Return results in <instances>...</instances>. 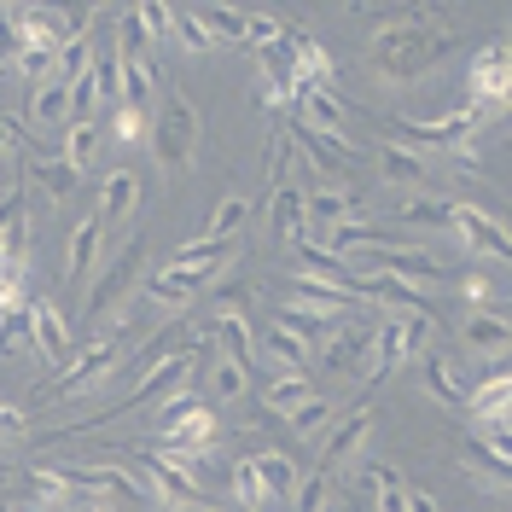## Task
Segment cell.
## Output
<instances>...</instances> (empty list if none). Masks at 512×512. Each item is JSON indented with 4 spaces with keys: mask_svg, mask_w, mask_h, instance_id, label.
Listing matches in <instances>:
<instances>
[{
    "mask_svg": "<svg viewBox=\"0 0 512 512\" xmlns=\"http://www.w3.org/2000/svg\"><path fill=\"white\" fill-rule=\"evenodd\" d=\"M448 47H454V35L431 12H390V18H379V30H373L367 64H373V76L408 88V82H419L431 64L443 59Z\"/></svg>",
    "mask_w": 512,
    "mask_h": 512,
    "instance_id": "obj_1",
    "label": "cell"
},
{
    "mask_svg": "<svg viewBox=\"0 0 512 512\" xmlns=\"http://www.w3.org/2000/svg\"><path fill=\"white\" fill-rule=\"evenodd\" d=\"M128 320H134V309H128L117 326H105L99 338H88V350H76L70 361H64V379L53 384V390H41V402H70V396H88V390H111V384L123 379V361H128Z\"/></svg>",
    "mask_w": 512,
    "mask_h": 512,
    "instance_id": "obj_2",
    "label": "cell"
},
{
    "mask_svg": "<svg viewBox=\"0 0 512 512\" xmlns=\"http://www.w3.org/2000/svg\"><path fill=\"white\" fill-rule=\"evenodd\" d=\"M140 274H146V239H134L117 262H105L94 297H82V332H88V338L105 332V326H117V320L134 309V286H140Z\"/></svg>",
    "mask_w": 512,
    "mask_h": 512,
    "instance_id": "obj_3",
    "label": "cell"
},
{
    "mask_svg": "<svg viewBox=\"0 0 512 512\" xmlns=\"http://www.w3.org/2000/svg\"><path fill=\"white\" fill-rule=\"evenodd\" d=\"M344 268H361V280H396V286H419V291H437L448 286V268L443 256L431 251V245H379V251H355Z\"/></svg>",
    "mask_w": 512,
    "mask_h": 512,
    "instance_id": "obj_4",
    "label": "cell"
},
{
    "mask_svg": "<svg viewBox=\"0 0 512 512\" xmlns=\"http://www.w3.org/2000/svg\"><path fill=\"white\" fill-rule=\"evenodd\" d=\"M437 332V315H384L373 320V332H367V355H361V379H390L402 361H414L419 344Z\"/></svg>",
    "mask_w": 512,
    "mask_h": 512,
    "instance_id": "obj_5",
    "label": "cell"
},
{
    "mask_svg": "<svg viewBox=\"0 0 512 512\" xmlns=\"http://www.w3.org/2000/svg\"><path fill=\"white\" fill-rule=\"evenodd\" d=\"M146 140H152V158H158L163 181H175L192 163V152H198V105L181 88H169L158 105V117H152V128H146Z\"/></svg>",
    "mask_w": 512,
    "mask_h": 512,
    "instance_id": "obj_6",
    "label": "cell"
},
{
    "mask_svg": "<svg viewBox=\"0 0 512 512\" xmlns=\"http://www.w3.org/2000/svg\"><path fill=\"white\" fill-rule=\"evenodd\" d=\"M483 123L478 105H454V111H443V117H425V123H396V140H408V152H419V146H460V140H472Z\"/></svg>",
    "mask_w": 512,
    "mask_h": 512,
    "instance_id": "obj_7",
    "label": "cell"
},
{
    "mask_svg": "<svg viewBox=\"0 0 512 512\" xmlns=\"http://www.w3.org/2000/svg\"><path fill=\"white\" fill-rule=\"evenodd\" d=\"M134 489H140V495H152L163 512H204V507H210V495H198L187 478H175L152 448L140 454V478H134Z\"/></svg>",
    "mask_w": 512,
    "mask_h": 512,
    "instance_id": "obj_8",
    "label": "cell"
},
{
    "mask_svg": "<svg viewBox=\"0 0 512 512\" xmlns=\"http://www.w3.org/2000/svg\"><path fill=\"white\" fill-rule=\"evenodd\" d=\"M204 332H210V344H216L227 361H239L245 373L256 367V338H251V320H245V297H233V291H227Z\"/></svg>",
    "mask_w": 512,
    "mask_h": 512,
    "instance_id": "obj_9",
    "label": "cell"
},
{
    "mask_svg": "<svg viewBox=\"0 0 512 512\" xmlns=\"http://www.w3.org/2000/svg\"><path fill=\"white\" fill-rule=\"evenodd\" d=\"M466 88H472V99L483 105H501V99L512 94V41L501 35V41H489L478 59H472V70H466Z\"/></svg>",
    "mask_w": 512,
    "mask_h": 512,
    "instance_id": "obj_10",
    "label": "cell"
},
{
    "mask_svg": "<svg viewBox=\"0 0 512 512\" xmlns=\"http://www.w3.org/2000/svg\"><path fill=\"white\" fill-rule=\"evenodd\" d=\"M454 233L466 239V251H472V256H489V262H512L507 227L495 222L483 204H454Z\"/></svg>",
    "mask_w": 512,
    "mask_h": 512,
    "instance_id": "obj_11",
    "label": "cell"
},
{
    "mask_svg": "<svg viewBox=\"0 0 512 512\" xmlns=\"http://www.w3.org/2000/svg\"><path fill=\"white\" fill-rule=\"evenodd\" d=\"M373 425H379V419H373V408H350V414L332 419V431L320 437V466H315L320 478H332V472L350 460L355 448L367 443V431H373Z\"/></svg>",
    "mask_w": 512,
    "mask_h": 512,
    "instance_id": "obj_12",
    "label": "cell"
},
{
    "mask_svg": "<svg viewBox=\"0 0 512 512\" xmlns=\"http://www.w3.org/2000/svg\"><path fill=\"white\" fill-rule=\"evenodd\" d=\"M99 251H105V227L94 216H82L70 227V245H64V286H70V297L88 291V274L99 268Z\"/></svg>",
    "mask_w": 512,
    "mask_h": 512,
    "instance_id": "obj_13",
    "label": "cell"
},
{
    "mask_svg": "<svg viewBox=\"0 0 512 512\" xmlns=\"http://www.w3.org/2000/svg\"><path fill=\"white\" fill-rule=\"evenodd\" d=\"M256 70H262V99L268 105H297V64H291V30L274 41V47H262V53H251Z\"/></svg>",
    "mask_w": 512,
    "mask_h": 512,
    "instance_id": "obj_14",
    "label": "cell"
},
{
    "mask_svg": "<svg viewBox=\"0 0 512 512\" xmlns=\"http://www.w3.org/2000/svg\"><path fill=\"white\" fill-rule=\"evenodd\" d=\"M367 320H344V326H332L326 338H320V350H315V361L326 367V373H355L361 367V355H367Z\"/></svg>",
    "mask_w": 512,
    "mask_h": 512,
    "instance_id": "obj_15",
    "label": "cell"
},
{
    "mask_svg": "<svg viewBox=\"0 0 512 512\" xmlns=\"http://www.w3.org/2000/svg\"><path fill=\"white\" fill-rule=\"evenodd\" d=\"M140 175L134 169H111V175H99V198H94V222L99 227H117L134 216V204H140Z\"/></svg>",
    "mask_w": 512,
    "mask_h": 512,
    "instance_id": "obj_16",
    "label": "cell"
},
{
    "mask_svg": "<svg viewBox=\"0 0 512 512\" xmlns=\"http://www.w3.org/2000/svg\"><path fill=\"white\" fill-rule=\"evenodd\" d=\"M344 222H361V198L355 187H315L303 192V227H344Z\"/></svg>",
    "mask_w": 512,
    "mask_h": 512,
    "instance_id": "obj_17",
    "label": "cell"
},
{
    "mask_svg": "<svg viewBox=\"0 0 512 512\" xmlns=\"http://www.w3.org/2000/svg\"><path fill=\"white\" fill-rule=\"evenodd\" d=\"M30 350L47 355L53 367L70 361V320H64L59 303H30Z\"/></svg>",
    "mask_w": 512,
    "mask_h": 512,
    "instance_id": "obj_18",
    "label": "cell"
},
{
    "mask_svg": "<svg viewBox=\"0 0 512 512\" xmlns=\"http://www.w3.org/2000/svg\"><path fill=\"white\" fill-rule=\"evenodd\" d=\"M466 350L483 355V361H501V355L512 350V320L501 315V309H478V315H466Z\"/></svg>",
    "mask_w": 512,
    "mask_h": 512,
    "instance_id": "obj_19",
    "label": "cell"
},
{
    "mask_svg": "<svg viewBox=\"0 0 512 512\" xmlns=\"http://www.w3.org/2000/svg\"><path fill=\"white\" fill-rule=\"evenodd\" d=\"M198 286H210V274H181V268H169V262H163L158 274L146 280V303L175 315V309H187L192 297H198Z\"/></svg>",
    "mask_w": 512,
    "mask_h": 512,
    "instance_id": "obj_20",
    "label": "cell"
},
{
    "mask_svg": "<svg viewBox=\"0 0 512 512\" xmlns=\"http://www.w3.org/2000/svg\"><path fill=\"white\" fill-rule=\"evenodd\" d=\"M396 222L414 227V233H454V198H437V192H414L396 204Z\"/></svg>",
    "mask_w": 512,
    "mask_h": 512,
    "instance_id": "obj_21",
    "label": "cell"
},
{
    "mask_svg": "<svg viewBox=\"0 0 512 512\" xmlns=\"http://www.w3.org/2000/svg\"><path fill=\"white\" fill-rule=\"evenodd\" d=\"M251 472H256V483H262V495H268V507H274V501H286V495H297V483H303L297 460H291V454H280V448H262V454H251Z\"/></svg>",
    "mask_w": 512,
    "mask_h": 512,
    "instance_id": "obj_22",
    "label": "cell"
},
{
    "mask_svg": "<svg viewBox=\"0 0 512 512\" xmlns=\"http://www.w3.org/2000/svg\"><path fill=\"white\" fill-rule=\"evenodd\" d=\"M466 414L472 419H512V373L507 367L483 373V379L466 390Z\"/></svg>",
    "mask_w": 512,
    "mask_h": 512,
    "instance_id": "obj_23",
    "label": "cell"
},
{
    "mask_svg": "<svg viewBox=\"0 0 512 512\" xmlns=\"http://www.w3.org/2000/svg\"><path fill=\"white\" fill-rule=\"evenodd\" d=\"M361 489L373 495V512H402L408 507V483H402V472H396L390 460H367V466H361Z\"/></svg>",
    "mask_w": 512,
    "mask_h": 512,
    "instance_id": "obj_24",
    "label": "cell"
},
{
    "mask_svg": "<svg viewBox=\"0 0 512 512\" xmlns=\"http://www.w3.org/2000/svg\"><path fill=\"white\" fill-rule=\"evenodd\" d=\"M262 355H268L274 373H309V367H315V350H309L297 332H286V326H268V332H262Z\"/></svg>",
    "mask_w": 512,
    "mask_h": 512,
    "instance_id": "obj_25",
    "label": "cell"
},
{
    "mask_svg": "<svg viewBox=\"0 0 512 512\" xmlns=\"http://www.w3.org/2000/svg\"><path fill=\"white\" fill-rule=\"evenodd\" d=\"M24 169H30V181L47 192L53 204L76 198V187H82V175H76V169H70L64 158H41V152H30V158H24Z\"/></svg>",
    "mask_w": 512,
    "mask_h": 512,
    "instance_id": "obj_26",
    "label": "cell"
},
{
    "mask_svg": "<svg viewBox=\"0 0 512 512\" xmlns=\"http://www.w3.org/2000/svg\"><path fill=\"white\" fill-rule=\"evenodd\" d=\"M419 379H425V390H431L437 402H448V408H466V390H472V384L460 379V367H454L448 355H425V361H419Z\"/></svg>",
    "mask_w": 512,
    "mask_h": 512,
    "instance_id": "obj_27",
    "label": "cell"
},
{
    "mask_svg": "<svg viewBox=\"0 0 512 512\" xmlns=\"http://www.w3.org/2000/svg\"><path fill=\"white\" fill-rule=\"evenodd\" d=\"M30 123L35 128H59V123H70V88H64L59 76H47V82H35L30 88Z\"/></svg>",
    "mask_w": 512,
    "mask_h": 512,
    "instance_id": "obj_28",
    "label": "cell"
},
{
    "mask_svg": "<svg viewBox=\"0 0 512 512\" xmlns=\"http://www.w3.org/2000/svg\"><path fill=\"white\" fill-rule=\"evenodd\" d=\"M233 256V239H192V245H181V251L169 256V268H181V274H222V262Z\"/></svg>",
    "mask_w": 512,
    "mask_h": 512,
    "instance_id": "obj_29",
    "label": "cell"
},
{
    "mask_svg": "<svg viewBox=\"0 0 512 512\" xmlns=\"http://www.w3.org/2000/svg\"><path fill=\"white\" fill-rule=\"evenodd\" d=\"M117 82H123V105L146 111L158 94V59H117Z\"/></svg>",
    "mask_w": 512,
    "mask_h": 512,
    "instance_id": "obj_30",
    "label": "cell"
},
{
    "mask_svg": "<svg viewBox=\"0 0 512 512\" xmlns=\"http://www.w3.org/2000/svg\"><path fill=\"white\" fill-rule=\"evenodd\" d=\"M268 222H274V239H309V227H303V192L297 187H274V204H268Z\"/></svg>",
    "mask_w": 512,
    "mask_h": 512,
    "instance_id": "obj_31",
    "label": "cell"
},
{
    "mask_svg": "<svg viewBox=\"0 0 512 512\" xmlns=\"http://www.w3.org/2000/svg\"><path fill=\"white\" fill-rule=\"evenodd\" d=\"M379 175L384 187H425V158L408 146H379Z\"/></svg>",
    "mask_w": 512,
    "mask_h": 512,
    "instance_id": "obj_32",
    "label": "cell"
},
{
    "mask_svg": "<svg viewBox=\"0 0 512 512\" xmlns=\"http://www.w3.org/2000/svg\"><path fill=\"white\" fill-rule=\"evenodd\" d=\"M361 303H384L390 315H431V309L419 303V291L396 286V280H361Z\"/></svg>",
    "mask_w": 512,
    "mask_h": 512,
    "instance_id": "obj_33",
    "label": "cell"
},
{
    "mask_svg": "<svg viewBox=\"0 0 512 512\" xmlns=\"http://www.w3.org/2000/svg\"><path fill=\"white\" fill-rule=\"evenodd\" d=\"M332 402H326V396H309V402H303V408H291L286 414V425H291V437H297V443H320V437H326V431H332Z\"/></svg>",
    "mask_w": 512,
    "mask_h": 512,
    "instance_id": "obj_34",
    "label": "cell"
},
{
    "mask_svg": "<svg viewBox=\"0 0 512 512\" xmlns=\"http://www.w3.org/2000/svg\"><path fill=\"white\" fill-rule=\"evenodd\" d=\"M245 384H251V373H245L239 361H227V355H216V361L204 367V390H210V402H239Z\"/></svg>",
    "mask_w": 512,
    "mask_h": 512,
    "instance_id": "obj_35",
    "label": "cell"
},
{
    "mask_svg": "<svg viewBox=\"0 0 512 512\" xmlns=\"http://www.w3.org/2000/svg\"><path fill=\"white\" fill-rule=\"evenodd\" d=\"M99 158V128L94 123H64V163L76 169V175H88Z\"/></svg>",
    "mask_w": 512,
    "mask_h": 512,
    "instance_id": "obj_36",
    "label": "cell"
},
{
    "mask_svg": "<svg viewBox=\"0 0 512 512\" xmlns=\"http://www.w3.org/2000/svg\"><path fill=\"white\" fill-rule=\"evenodd\" d=\"M192 18H198V30L210 41H239L245 35V12L239 6H192Z\"/></svg>",
    "mask_w": 512,
    "mask_h": 512,
    "instance_id": "obj_37",
    "label": "cell"
},
{
    "mask_svg": "<svg viewBox=\"0 0 512 512\" xmlns=\"http://www.w3.org/2000/svg\"><path fill=\"white\" fill-rule=\"evenodd\" d=\"M309 396H315V390H309V379H303V373H280V379H268V390H262V402H268L280 419H286L291 408H303Z\"/></svg>",
    "mask_w": 512,
    "mask_h": 512,
    "instance_id": "obj_38",
    "label": "cell"
},
{
    "mask_svg": "<svg viewBox=\"0 0 512 512\" xmlns=\"http://www.w3.org/2000/svg\"><path fill=\"white\" fill-rule=\"evenodd\" d=\"M30 495H35V507H47V512H59V507L76 501V495H70V483L59 478V466H35V472H30Z\"/></svg>",
    "mask_w": 512,
    "mask_h": 512,
    "instance_id": "obj_39",
    "label": "cell"
},
{
    "mask_svg": "<svg viewBox=\"0 0 512 512\" xmlns=\"http://www.w3.org/2000/svg\"><path fill=\"white\" fill-rule=\"evenodd\" d=\"M227 489H233V507H239V512H268V495H262V483H256L251 460H233Z\"/></svg>",
    "mask_w": 512,
    "mask_h": 512,
    "instance_id": "obj_40",
    "label": "cell"
},
{
    "mask_svg": "<svg viewBox=\"0 0 512 512\" xmlns=\"http://www.w3.org/2000/svg\"><path fill=\"white\" fill-rule=\"evenodd\" d=\"M245 222H251V198L245 192H227L222 204H216V216H210V233L204 239H227V233H239Z\"/></svg>",
    "mask_w": 512,
    "mask_h": 512,
    "instance_id": "obj_41",
    "label": "cell"
},
{
    "mask_svg": "<svg viewBox=\"0 0 512 512\" xmlns=\"http://www.w3.org/2000/svg\"><path fill=\"white\" fill-rule=\"evenodd\" d=\"M158 47H152V35H146V24L134 18V12H123L117 18V59H152Z\"/></svg>",
    "mask_w": 512,
    "mask_h": 512,
    "instance_id": "obj_42",
    "label": "cell"
},
{
    "mask_svg": "<svg viewBox=\"0 0 512 512\" xmlns=\"http://www.w3.org/2000/svg\"><path fill=\"white\" fill-rule=\"evenodd\" d=\"M280 35H286V24H280L274 12H245V35H239V47L262 53V47H274Z\"/></svg>",
    "mask_w": 512,
    "mask_h": 512,
    "instance_id": "obj_43",
    "label": "cell"
},
{
    "mask_svg": "<svg viewBox=\"0 0 512 512\" xmlns=\"http://www.w3.org/2000/svg\"><path fill=\"white\" fill-rule=\"evenodd\" d=\"M88 82H94V99L99 105H123V82H117V53H105V59H94L88 64Z\"/></svg>",
    "mask_w": 512,
    "mask_h": 512,
    "instance_id": "obj_44",
    "label": "cell"
},
{
    "mask_svg": "<svg viewBox=\"0 0 512 512\" xmlns=\"http://www.w3.org/2000/svg\"><path fill=\"white\" fill-rule=\"evenodd\" d=\"M169 35H175L187 53H210V35L198 30V18H192L187 6H169Z\"/></svg>",
    "mask_w": 512,
    "mask_h": 512,
    "instance_id": "obj_45",
    "label": "cell"
},
{
    "mask_svg": "<svg viewBox=\"0 0 512 512\" xmlns=\"http://www.w3.org/2000/svg\"><path fill=\"white\" fill-rule=\"evenodd\" d=\"M454 291L466 297V309H472V315H478V309H495V280L478 274V268H466V274L454 280Z\"/></svg>",
    "mask_w": 512,
    "mask_h": 512,
    "instance_id": "obj_46",
    "label": "cell"
},
{
    "mask_svg": "<svg viewBox=\"0 0 512 512\" xmlns=\"http://www.w3.org/2000/svg\"><path fill=\"white\" fill-rule=\"evenodd\" d=\"M146 128H152V117H146V111H134V105H117V123H111L117 146H140V140H146Z\"/></svg>",
    "mask_w": 512,
    "mask_h": 512,
    "instance_id": "obj_47",
    "label": "cell"
},
{
    "mask_svg": "<svg viewBox=\"0 0 512 512\" xmlns=\"http://www.w3.org/2000/svg\"><path fill=\"white\" fill-rule=\"evenodd\" d=\"M24 344H30V303H18L12 315L0 320V355H6V350H24Z\"/></svg>",
    "mask_w": 512,
    "mask_h": 512,
    "instance_id": "obj_48",
    "label": "cell"
},
{
    "mask_svg": "<svg viewBox=\"0 0 512 512\" xmlns=\"http://www.w3.org/2000/svg\"><path fill=\"white\" fill-rule=\"evenodd\" d=\"M320 507H326V478L309 472V478L297 483V512H320Z\"/></svg>",
    "mask_w": 512,
    "mask_h": 512,
    "instance_id": "obj_49",
    "label": "cell"
},
{
    "mask_svg": "<svg viewBox=\"0 0 512 512\" xmlns=\"http://www.w3.org/2000/svg\"><path fill=\"white\" fill-rule=\"evenodd\" d=\"M134 18L146 24V35H152V47H158V41H169V6H140Z\"/></svg>",
    "mask_w": 512,
    "mask_h": 512,
    "instance_id": "obj_50",
    "label": "cell"
},
{
    "mask_svg": "<svg viewBox=\"0 0 512 512\" xmlns=\"http://www.w3.org/2000/svg\"><path fill=\"white\" fill-rule=\"evenodd\" d=\"M12 64H18V30H12V18L0 12V76H6Z\"/></svg>",
    "mask_w": 512,
    "mask_h": 512,
    "instance_id": "obj_51",
    "label": "cell"
},
{
    "mask_svg": "<svg viewBox=\"0 0 512 512\" xmlns=\"http://www.w3.org/2000/svg\"><path fill=\"white\" fill-rule=\"evenodd\" d=\"M18 437H24V408L0 402V443H18Z\"/></svg>",
    "mask_w": 512,
    "mask_h": 512,
    "instance_id": "obj_52",
    "label": "cell"
},
{
    "mask_svg": "<svg viewBox=\"0 0 512 512\" xmlns=\"http://www.w3.org/2000/svg\"><path fill=\"white\" fill-rule=\"evenodd\" d=\"M18 152H24V134H18V123H6V117H0V163H12Z\"/></svg>",
    "mask_w": 512,
    "mask_h": 512,
    "instance_id": "obj_53",
    "label": "cell"
},
{
    "mask_svg": "<svg viewBox=\"0 0 512 512\" xmlns=\"http://www.w3.org/2000/svg\"><path fill=\"white\" fill-rule=\"evenodd\" d=\"M402 512H443L437 507V495H425V489H408V507Z\"/></svg>",
    "mask_w": 512,
    "mask_h": 512,
    "instance_id": "obj_54",
    "label": "cell"
},
{
    "mask_svg": "<svg viewBox=\"0 0 512 512\" xmlns=\"http://www.w3.org/2000/svg\"><path fill=\"white\" fill-rule=\"evenodd\" d=\"M59 512H117V507H111V501H82V495H76V501L59 507Z\"/></svg>",
    "mask_w": 512,
    "mask_h": 512,
    "instance_id": "obj_55",
    "label": "cell"
},
{
    "mask_svg": "<svg viewBox=\"0 0 512 512\" xmlns=\"http://www.w3.org/2000/svg\"><path fill=\"white\" fill-rule=\"evenodd\" d=\"M6 198H12V187H6V181H0V204H6Z\"/></svg>",
    "mask_w": 512,
    "mask_h": 512,
    "instance_id": "obj_56",
    "label": "cell"
},
{
    "mask_svg": "<svg viewBox=\"0 0 512 512\" xmlns=\"http://www.w3.org/2000/svg\"><path fill=\"white\" fill-rule=\"evenodd\" d=\"M204 512H216V507H204Z\"/></svg>",
    "mask_w": 512,
    "mask_h": 512,
    "instance_id": "obj_57",
    "label": "cell"
}]
</instances>
